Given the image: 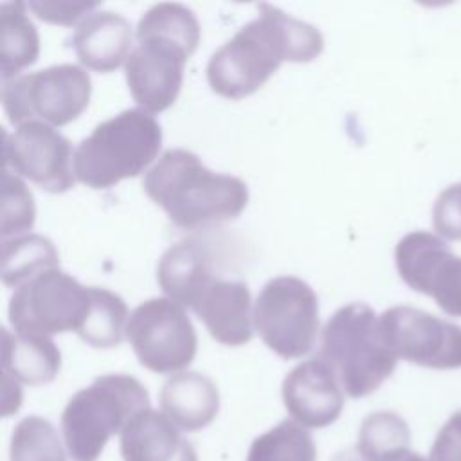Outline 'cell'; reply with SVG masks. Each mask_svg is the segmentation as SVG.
I'll use <instances>...</instances> for the list:
<instances>
[{
  "label": "cell",
  "mask_w": 461,
  "mask_h": 461,
  "mask_svg": "<svg viewBox=\"0 0 461 461\" xmlns=\"http://www.w3.org/2000/svg\"><path fill=\"white\" fill-rule=\"evenodd\" d=\"M258 11L207 63V81L218 95L243 99L261 88L283 61L306 63L322 52L324 40L313 25L268 4H259Z\"/></svg>",
  "instance_id": "cell-1"
},
{
  "label": "cell",
  "mask_w": 461,
  "mask_h": 461,
  "mask_svg": "<svg viewBox=\"0 0 461 461\" xmlns=\"http://www.w3.org/2000/svg\"><path fill=\"white\" fill-rule=\"evenodd\" d=\"M200 41V23L180 4H157L137 25V47L124 72L133 101L148 113L167 110L178 97L184 67Z\"/></svg>",
  "instance_id": "cell-2"
},
{
  "label": "cell",
  "mask_w": 461,
  "mask_h": 461,
  "mask_svg": "<svg viewBox=\"0 0 461 461\" xmlns=\"http://www.w3.org/2000/svg\"><path fill=\"white\" fill-rule=\"evenodd\" d=\"M146 194L182 229L234 220L247 207L243 180L214 173L187 149H167L142 180Z\"/></svg>",
  "instance_id": "cell-3"
},
{
  "label": "cell",
  "mask_w": 461,
  "mask_h": 461,
  "mask_svg": "<svg viewBox=\"0 0 461 461\" xmlns=\"http://www.w3.org/2000/svg\"><path fill=\"white\" fill-rule=\"evenodd\" d=\"M319 358L335 371L342 391L351 398L375 393L398 362L384 340L380 317L366 303L346 304L330 317Z\"/></svg>",
  "instance_id": "cell-4"
},
{
  "label": "cell",
  "mask_w": 461,
  "mask_h": 461,
  "mask_svg": "<svg viewBox=\"0 0 461 461\" xmlns=\"http://www.w3.org/2000/svg\"><path fill=\"white\" fill-rule=\"evenodd\" d=\"M162 130L144 110H124L103 121L74 151L76 178L92 187L106 189L142 173L158 155Z\"/></svg>",
  "instance_id": "cell-5"
},
{
  "label": "cell",
  "mask_w": 461,
  "mask_h": 461,
  "mask_svg": "<svg viewBox=\"0 0 461 461\" xmlns=\"http://www.w3.org/2000/svg\"><path fill=\"white\" fill-rule=\"evenodd\" d=\"M149 409L146 387L130 375H103L77 391L61 414V430L74 461H95L108 439Z\"/></svg>",
  "instance_id": "cell-6"
},
{
  "label": "cell",
  "mask_w": 461,
  "mask_h": 461,
  "mask_svg": "<svg viewBox=\"0 0 461 461\" xmlns=\"http://www.w3.org/2000/svg\"><path fill=\"white\" fill-rule=\"evenodd\" d=\"M90 94L88 72L63 63L4 81L2 104L7 119L16 126L34 121L65 126L88 106Z\"/></svg>",
  "instance_id": "cell-7"
},
{
  "label": "cell",
  "mask_w": 461,
  "mask_h": 461,
  "mask_svg": "<svg viewBox=\"0 0 461 461\" xmlns=\"http://www.w3.org/2000/svg\"><path fill=\"white\" fill-rule=\"evenodd\" d=\"M254 328L283 358L312 351L319 331V301L308 283L294 276L270 279L254 303Z\"/></svg>",
  "instance_id": "cell-8"
},
{
  "label": "cell",
  "mask_w": 461,
  "mask_h": 461,
  "mask_svg": "<svg viewBox=\"0 0 461 461\" xmlns=\"http://www.w3.org/2000/svg\"><path fill=\"white\" fill-rule=\"evenodd\" d=\"M90 310V288L59 268L18 286L9 299V322L16 333L54 335L77 331Z\"/></svg>",
  "instance_id": "cell-9"
},
{
  "label": "cell",
  "mask_w": 461,
  "mask_h": 461,
  "mask_svg": "<svg viewBox=\"0 0 461 461\" xmlns=\"http://www.w3.org/2000/svg\"><path fill=\"white\" fill-rule=\"evenodd\" d=\"M126 339L139 362L158 375L187 367L196 355V331L184 306L153 297L140 303L128 317Z\"/></svg>",
  "instance_id": "cell-10"
},
{
  "label": "cell",
  "mask_w": 461,
  "mask_h": 461,
  "mask_svg": "<svg viewBox=\"0 0 461 461\" xmlns=\"http://www.w3.org/2000/svg\"><path fill=\"white\" fill-rule=\"evenodd\" d=\"M385 344L407 362L430 369L461 367V326L414 306L400 304L380 315Z\"/></svg>",
  "instance_id": "cell-11"
},
{
  "label": "cell",
  "mask_w": 461,
  "mask_h": 461,
  "mask_svg": "<svg viewBox=\"0 0 461 461\" xmlns=\"http://www.w3.org/2000/svg\"><path fill=\"white\" fill-rule=\"evenodd\" d=\"M400 277L416 292L430 295L452 317H461V258L427 230L405 234L394 249Z\"/></svg>",
  "instance_id": "cell-12"
},
{
  "label": "cell",
  "mask_w": 461,
  "mask_h": 461,
  "mask_svg": "<svg viewBox=\"0 0 461 461\" xmlns=\"http://www.w3.org/2000/svg\"><path fill=\"white\" fill-rule=\"evenodd\" d=\"M4 160L14 173L49 193H65L74 187L70 142L45 122H27L5 135Z\"/></svg>",
  "instance_id": "cell-13"
},
{
  "label": "cell",
  "mask_w": 461,
  "mask_h": 461,
  "mask_svg": "<svg viewBox=\"0 0 461 461\" xmlns=\"http://www.w3.org/2000/svg\"><path fill=\"white\" fill-rule=\"evenodd\" d=\"M281 393L292 420L308 429L331 425L344 407L339 378L319 357L297 364L285 376Z\"/></svg>",
  "instance_id": "cell-14"
},
{
  "label": "cell",
  "mask_w": 461,
  "mask_h": 461,
  "mask_svg": "<svg viewBox=\"0 0 461 461\" xmlns=\"http://www.w3.org/2000/svg\"><path fill=\"white\" fill-rule=\"evenodd\" d=\"M193 312L220 344L243 346L252 339L254 313H250V292L243 281L214 277Z\"/></svg>",
  "instance_id": "cell-15"
},
{
  "label": "cell",
  "mask_w": 461,
  "mask_h": 461,
  "mask_svg": "<svg viewBox=\"0 0 461 461\" xmlns=\"http://www.w3.org/2000/svg\"><path fill=\"white\" fill-rule=\"evenodd\" d=\"M130 22L112 11L88 14L72 34V49L86 68L112 72L128 59L131 49Z\"/></svg>",
  "instance_id": "cell-16"
},
{
  "label": "cell",
  "mask_w": 461,
  "mask_h": 461,
  "mask_svg": "<svg viewBox=\"0 0 461 461\" xmlns=\"http://www.w3.org/2000/svg\"><path fill=\"white\" fill-rule=\"evenodd\" d=\"M121 454L124 461H198L194 447L164 412L153 409L139 412L124 427Z\"/></svg>",
  "instance_id": "cell-17"
},
{
  "label": "cell",
  "mask_w": 461,
  "mask_h": 461,
  "mask_svg": "<svg viewBox=\"0 0 461 461\" xmlns=\"http://www.w3.org/2000/svg\"><path fill=\"white\" fill-rule=\"evenodd\" d=\"M212 279L211 252L196 240L171 245L157 267V281L167 299L191 310Z\"/></svg>",
  "instance_id": "cell-18"
},
{
  "label": "cell",
  "mask_w": 461,
  "mask_h": 461,
  "mask_svg": "<svg viewBox=\"0 0 461 461\" xmlns=\"http://www.w3.org/2000/svg\"><path fill=\"white\" fill-rule=\"evenodd\" d=\"M160 409L178 430L194 432L207 427L218 414L216 384L196 371L169 376L160 389Z\"/></svg>",
  "instance_id": "cell-19"
},
{
  "label": "cell",
  "mask_w": 461,
  "mask_h": 461,
  "mask_svg": "<svg viewBox=\"0 0 461 461\" xmlns=\"http://www.w3.org/2000/svg\"><path fill=\"white\" fill-rule=\"evenodd\" d=\"M4 375L27 385H43L56 378L61 367L58 346L45 335L11 333L2 330Z\"/></svg>",
  "instance_id": "cell-20"
},
{
  "label": "cell",
  "mask_w": 461,
  "mask_h": 461,
  "mask_svg": "<svg viewBox=\"0 0 461 461\" xmlns=\"http://www.w3.org/2000/svg\"><path fill=\"white\" fill-rule=\"evenodd\" d=\"M40 56V36L27 16L25 2L0 5V68L2 79L9 81L20 70L36 63Z\"/></svg>",
  "instance_id": "cell-21"
},
{
  "label": "cell",
  "mask_w": 461,
  "mask_h": 461,
  "mask_svg": "<svg viewBox=\"0 0 461 461\" xmlns=\"http://www.w3.org/2000/svg\"><path fill=\"white\" fill-rule=\"evenodd\" d=\"M52 268H59V256L49 238L23 234L4 240L2 281L5 286L18 288Z\"/></svg>",
  "instance_id": "cell-22"
},
{
  "label": "cell",
  "mask_w": 461,
  "mask_h": 461,
  "mask_svg": "<svg viewBox=\"0 0 461 461\" xmlns=\"http://www.w3.org/2000/svg\"><path fill=\"white\" fill-rule=\"evenodd\" d=\"M88 288L90 310L76 333L92 348H115L126 335L128 308L117 294L97 286Z\"/></svg>",
  "instance_id": "cell-23"
},
{
  "label": "cell",
  "mask_w": 461,
  "mask_h": 461,
  "mask_svg": "<svg viewBox=\"0 0 461 461\" xmlns=\"http://www.w3.org/2000/svg\"><path fill=\"white\" fill-rule=\"evenodd\" d=\"M317 448L312 434L294 420H283L258 436L247 461H315Z\"/></svg>",
  "instance_id": "cell-24"
},
{
  "label": "cell",
  "mask_w": 461,
  "mask_h": 461,
  "mask_svg": "<svg viewBox=\"0 0 461 461\" xmlns=\"http://www.w3.org/2000/svg\"><path fill=\"white\" fill-rule=\"evenodd\" d=\"M11 461H67L54 425L40 416L23 418L11 436Z\"/></svg>",
  "instance_id": "cell-25"
},
{
  "label": "cell",
  "mask_w": 461,
  "mask_h": 461,
  "mask_svg": "<svg viewBox=\"0 0 461 461\" xmlns=\"http://www.w3.org/2000/svg\"><path fill=\"white\" fill-rule=\"evenodd\" d=\"M36 207L25 184L7 169L2 175V238L31 230Z\"/></svg>",
  "instance_id": "cell-26"
},
{
  "label": "cell",
  "mask_w": 461,
  "mask_h": 461,
  "mask_svg": "<svg viewBox=\"0 0 461 461\" xmlns=\"http://www.w3.org/2000/svg\"><path fill=\"white\" fill-rule=\"evenodd\" d=\"M432 223L439 236L454 241L461 240V182L439 193L432 207Z\"/></svg>",
  "instance_id": "cell-27"
},
{
  "label": "cell",
  "mask_w": 461,
  "mask_h": 461,
  "mask_svg": "<svg viewBox=\"0 0 461 461\" xmlns=\"http://www.w3.org/2000/svg\"><path fill=\"white\" fill-rule=\"evenodd\" d=\"M27 7L43 22L58 25H72L81 16L92 14L90 11L97 7L95 2H29Z\"/></svg>",
  "instance_id": "cell-28"
},
{
  "label": "cell",
  "mask_w": 461,
  "mask_h": 461,
  "mask_svg": "<svg viewBox=\"0 0 461 461\" xmlns=\"http://www.w3.org/2000/svg\"><path fill=\"white\" fill-rule=\"evenodd\" d=\"M427 461H461V411L454 412L439 429Z\"/></svg>",
  "instance_id": "cell-29"
},
{
  "label": "cell",
  "mask_w": 461,
  "mask_h": 461,
  "mask_svg": "<svg viewBox=\"0 0 461 461\" xmlns=\"http://www.w3.org/2000/svg\"><path fill=\"white\" fill-rule=\"evenodd\" d=\"M360 457L364 461H427L421 454L411 450V441H402Z\"/></svg>",
  "instance_id": "cell-30"
},
{
  "label": "cell",
  "mask_w": 461,
  "mask_h": 461,
  "mask_svg": "<svg viewBox=\"0 0 461 461\" xmlns=\"http://www.w3.org/2000/svg\"><path fill=\"white\" fill-rule=\"evenodd\" d=\"M333 461H364L358 452H344L340 456H337Z\"/></svg>",
  "instance_id": "cell-31"
}]
</instances>
